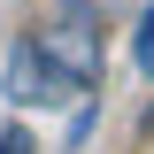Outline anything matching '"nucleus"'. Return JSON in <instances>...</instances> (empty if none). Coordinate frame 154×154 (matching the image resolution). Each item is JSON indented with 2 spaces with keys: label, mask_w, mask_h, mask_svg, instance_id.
<instances>
[{
  "label": "nucleus",
  "mask_w": 154,
  "mask_h": 154,
  "mask_svg": "<svg viewBox=\"0 0 154 154\" xmlns=\"http://www.w3.org/2000/svg\"><path fill=\"white\" fill-rule=\"evenodd\" d=\"M31 54L54 69V85L62 93H93V77H100V31H93V8L77 0V8H62L46 31H31Z\"/></svg>",
  "instance_id": "nucleus-1"
},
{
  "label": "nucleus",
  "mask_w": 154,
  "mask_h": 154,
  "mask_svg": "<svg viewBox=\"0 0 154 154\" xmlns=\"http://www.w3.org/2000/svg\"><path fill=\"white\" fill-rule=\"evenodd\" d=\"M8 100H23V108H54V100H69V93L54 85V69L31 54V38L8 54Z\"/></svg>",
  "instance_id": "nucleus-2"
},
{
  "label": "nucleus",
  "mask_w": 154,
  "mask_h": 154,
  "mask_svg": "<svg viewBox=\"0 0 154 154\" xmlns=\"http://www.w3.org/2000/svg\"><path fill=\"white\" fill-rule=\"evenodd\" d=\"M131 54H139V69L154 77V0H146V16H139V31H131Z\"/></svg>",
  "instance_id": "nucleus-3"
},
{
  "label": "nucleus",
  "mask_w": 154,
  "mask_h": 154,
  "mask_svg": "<svg viewBox=\"0 0 154 154\" xmlns=\"http://www.w3.org/2000/svg\"><path fill=\"white\" fill-rule=\"evenodd\" d=\"M0 154H38V146H31V131H16V123H8V131H0Z\"/></svg>",
  "instance_id": "nucleus-4"
},
{
  "label": "nucleus",
  "mask_w": 154,
  "mask_h": 154,
  "mask_svg": "<svg viewBox=\"0 0 154 154\" xmlns=\"http://www.w3.org/2000/svg\"><path fill=\"white\" fill-rule=\"evenodd\" d=\"M85 8H93V16H100V8H123V0H85Z\"/></svg>",
  "instance_id": "nucleus-5"
}]
</instances>
